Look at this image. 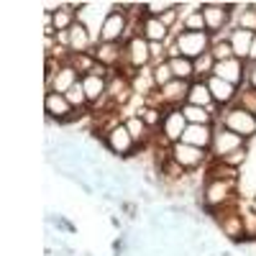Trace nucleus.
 <instances>
[{"mask_svg": "<svg viewBox=\"0 0 256 256\" xmlns=\"http://www.w3.org/2000/svg\"><path fill=\"white\" fill-rule=\"evenodd\" d=\"M212 46V36L208 31H182L174 44L169 46V59L172 56H187V59H200L202 54H208Z\"/></svg>", "mask_w": 256, "mask_h": 256, "instance_id": "nucleus-2", "label": "nucleus"}, {"mask_svg": "<svg viewBox=\"0 0 256 256\" xmlns=\"http://www.w3.org/2000/svg\"><path fill=\"white\" fill-rule=\"evenodd\" d=\"M202 18H205V28L210 36L223 34L228 28V24L233 20V8L230 3H202L200 8Z\"/></svg>", "mask_w": 256, "mask_h": 256, "instance_id": "nucleus-9", "label": "nucleus"}, {"mask_svg": "<svg viewBox=\"0 0 256 256\" xmlns=\"http://www.w3.org/2000/svg\"><path fill=\"white\" fill-rule=\"evenodd\" d=\"M136 116H138L148 128H152V131H154V128H159L162 120H164V110H162V108H154V105H146V108H141Z\"/></svg>", "mask_w": 256, "mask_h": 256, "instance_id": "nucleus-30", "label": "nucleus"}, {"mask_svg": "<svg viewBox=\"0 0 256 256\" xmlns=\"http://www.w3.org/2000/svg\"><path fill=\"white\" fill-rule=\"evenodd\" d=\"M44 113H46L49 120L70 123V120H74L82 110H74L64 95H59V92H46V98H44Z\"/></svg>", "mask_w": 256, "mask_h": 256, "instance_id": "nucleus-10", "label": "nucleus"}, {"mask_svg": "<svg viewBox=\"0 0 256 256\" xmlns=\"http://www.w3.org/2000/svg\"><path fill=\"white\" fill-rule=\"evenodd\" d=\"M141 36L146 41H159V44H166L169 36H172V31H169L164 24H162V18H152V16H144L141 18Z\"/></svg>", "mask_w": 256, "mask_h": 256, "instance_id": "nucleus-20", "label": "nucleus"}, {"mask_svg": "<svg viewBox=\"0 0 256 256\" xmlns=\"http://www.w3.org/2000/svg\"><path fill=\"white\" fill-rule=\"evenodd\" d=\"M233 8V16H236V26L233 28H244V31H251L256 34V8L251 3H230Z\"/></svg>", "mask_w": 256, "mask_h": 256, "instance_id": "nucleus-23", "label": "nucleus"}, {"mask_svg": "<svg viewBox=\"0 0 256 256\" xmlns=\"http://www.w3.org/2000/svg\"><path fill=\"white\" fill-rule=\"evenodd\" d=\"M248 208H251V210L256 212V198H251V200H248Z\"/></svg>", "mask_w": 256, "mask_h": 256, "instance_id": "nucleus-38", "label": "nucleus"}, {"mask_svg": "<svg viewBox=\"0 0 256 256\" xmlns=\"http://www.w3.org/2000/svg\"><path fill=\"white\" fill-rule=\"evenodd\" d=\"M248 141L241 138L238 134L228 131L220 123H216V134H212V146H210V159H226L228 154L238 152V148H246Z\"/></svg>", "mask_w": 256, "mask_h": 256, "instance_id": "nucleus-8", "label": "nucleus"}, {"mask_svg": "<svg viewBox=\"0 0 256 256\" xmlns=\"http://www.w3.org/2000/svg\"><path fill=\"white\" fill-rule=\"evenodd\" d=\"M246 84L256 90V62L254 64H246Z\"/></svg>", "mask_w": 256, "mask_h": 256, "instance_id": "nucleus-36", "label": "nucleus"}, {"mask_svg": "<svg viewBox=\"0 0 256 256\" xmlns=\"http://www.w3.org/2000/svg\"><path fill=\"white\" fill-rule=\"evenodd\" d=\"M241 218H244V236L256 241V212L251 208H241Z\"/></svg>", "mask_w": 256, "mask_h": 256, "instance_id": "nucleus-33", "label": "nucleus"}, {"mask_svg": "<svg viewBox=\"0 0 256 256\" xmlns=\"http://www.w3.org/2000/svg\"><path fill=\"white\" fill-rule=\"evenodd\" d=\"M233 105H238V108L248 110L251 116H256V90L248 88V84H244V88H238V98Z\"/></svg>", "mask_w": 256, "mask_h": 256, "instance_id": "nucleus-29", "label": "nucleus"}, {"mask_svg": "<svg viewBox=\"0 0 256 256\" xmlns=\"http://www.w3.org/2000/svg\"><path fill=\"white\" fill-rule=\"evenodd\" d=\"M92 56L98 64L108 67L116 72V67H123L126 62V54H123V44H105V41H98L95 49H92Z\"/></svg>", "mask_w": 256, "mask_h": 256, "instance_id": "nucleus-16", "label": "nucleus"}, {"mask_svg": "<svg viewBox=\"0 0 256 256\" xmlns=\"http://www.w3.org/2000/svg\"><path fill=\"white\" fill-rule=\"evenodd\" d=\"M105 146H108V152L116 154V156H131L136 152V141L128 134L126 123H118L116 128H110V131L105 134Z\"/></svg>", "mask_w": 256, "mask_h": 256, "instance_id": "nucleus-11", "label": "nucleus"}, {"mask_svg": "<svg viewBox=\"0 0 256 256\" xmlns=\"http://www.w3.org/2000/svg\"><path fill=\"white\" fill-rule=\"evenodd\" d=\"M180 26H182V31H208V28H205V18H202V13H200V10L190 13Z\"/></svg>", "mask_w": 256, "mask_h": 256, "instance_id": "nucleus-34", "label": "nucleus"}, {"mask_svg": "<svg viewBox=\"0 0 256 256\" xmlns=\"http://www.w3.org/2000/svg\"><path fill=\"white\" fill-rule=\"evenodd\" d=\"M212 77L218 80H226L230 84H236V88H244L246 84V62L241 59H228V62H216V67H212Z\"/></svg>", "mask_w": 256, "mask_h": 256, "instance_id": "nucleus-12", "label": "nucleus"}, {"mask_svg": "<svg viewBox=\"0 0 256 256\" xmlns=\"http://www.w3.org/2000/svg\"><path fill=\"white\" fill-rule=\"evenodd\" d=\"M256 62V36H254V44H251V54H248V64Z\"/></svg>", "mask_w": 256, "mask_h": 256, "instance_id": "nucleus-37", "label": "nucleus"}, {"mask_svg": "<svg viewBox=\"0 0 256 256\" xmlns=\"http://www.w3.org/2000/svg\"><path fill=\"white\" fill-rule=\"evenodd\" d=\"M208 180H241V169H233L230 164L220 159H210L208 162Z\"/></svg>", "mask_w": 256, "mask_h": 256, "instance_id": "nucleus-24", "label": "nucleus"}, {"mask_svg": "<svg viewBox=\"0 0 256 256\" xmlns=\"http://www.w3.org/2000/svg\"><path fill=\"white\" fill-rule=\"evenodd\" d=\"M220 162L230 164L233 169H241V166L248 162V146H246V148H238V152H233V154H228V156H226V159H220Z\"/></svg>", "mask_w": 256, "mask_h": 256, "instance_id": "nucleus-35", "label": "nucleus"}, {"mask_svg": "<svg viewBox=\"0 0 256 256\" xmlns=\"http://www.w3.org/2000/svg\"><path fill=\"white\" fill-rule=\"evenodd\" d=\"M228 36H230V34H228ZM228 36H223V34H216V36H212L210 54H212V59H216V62H228V59H233V49H230Z\"/></svg>", "mask_w": 256, "mask_h": 256, "instance_id": "nucleus-27", "label": "nucleus"}, {"mask_svg": "<svg viewBox=\"0 0 256 256\" xmlns=\"http://www.w3.org/2000/svg\"><path fill=\"white\" fill-rule=\"evenodd\" d=\"M113 10L116 3H77V20L92 34L95 41H100V28Z\"/></svg>", "mask_w": 256, "mask_h": 256, "instance_id": "nucleus-5", "label": "nucleus"}, {"mask_svg": "<svg viewBox=\"0 0 256 256\" xmlns=\"http://www.w3.org/2000/svg\"><path fill=\"white\" fill-rule=\"evenodd\" d=\"M152 80H154V84H156V90H162V88H166L169 82L174 80V74H172V67H169V62H159V64H152Z\"/></svg>", "mask_w": 256, "mask_h": 256, "instance_id": "nucleus-28", "label": "nucleus"}, {"mask_svg": "<svg viewBox=\"0 0 256 256\" xmlns=\"http://www.w3.org/2000/svg\"><path fill=\"white\" fill-rule=\"evenodd\" d=\"M128 38H131V18H128V10H123V6L116 3V10L105 18L100 28V41H105V44H126Z\"/></svg>", "mask_w": 256, "mask_h": 256, "instance_id": "nucleus-4", "label": "nucleus"}, {"mask_svg": "<svg viewBox=\"0 0 256 256\" xmlns=\"http://www.w3.org/2000/svg\"><path fill=\"white\" fill-rule=\"evenodd\" d=\"M169 67H172L174 80H184V82H195V62L187 56H172L166 59Z\"/></svg>", "mask_w": 256, "mask_h": 256, "instance_id": "nucleus-25", "label": "nucleus"}, {"mask_svg": "<svg viewBox=\"0 0 256 256\" xmlns=\"http://www.w3.org/2000/svg\"><path fill=\"white\" fill-rule=\"evenodd\" d=\"M123 123H126V128H128V134H131V138L136 141V146L148 144V138H152V128H148L138 116H128Z\"/></svg>", "mask_w": 256, "mask_h": 256, "instance_id": "nucleus-26", "label": "nucleus"}, {"mask_svg": "<svg viewBox=\"0 0 256 256\" xmlns=\"http://www.w3.org/2000/svg\"><path fill=\"white\" fill-rule=\"evenodd\" d=\"M254 36L251 31H244V28H233L228 41H230V49H233V56L241 59L248 64V54H251V44H254Z\"/></svg>", "mask_w": 256, "mask_h": 256, "instance_id": "nucleus-21", "label": "nucleus"}, {"mask_svg": "<svg viewBox=\"0 0 256 256\" xmlns=\"http://www.w3.org/2000/svg\"><path fill=\"white\" fill-rule=\"evenodd\" d=\"M82 88L84 95H88L90 105H100L108 95V77H100V74H84L82 77Z\"/></svg>", "mask_w": 256, "mask_h": 256, "instance_id": "nucleus-19", "label": "nucleus"}, {"mask_svg": "<svg viewBox=\"0 0 256 256\" xmlns=\"http://www.w3.org/2000/svg\"><path fill=\"white\" fill-rule=\"evenodd\" d=\"M212 134H216V126H187V131L182 136L184 144L198 146L202 152H210L212 146Z\"/></svg>", "mask_w": 256, "mask_h": 256, "instance_id": "nucleus-18", "label": "nucleus"}, {"mask_svg": "<svg viewBox=\"0 0 256 256\" xmlns=\"http://www.w3.org/2000/svg\"><path fill=\"white\" fill-rule=\"evenodd\" d=\"M169 156H172L184 172H195V169H200L202 164L210 162V152H202V148L190 146L184 141H177V144L169 146Z\"/></svg>", "mask_w": 256, "mask_h": 256, "instance_id": "nucleus-7", "label": "nucleus"}, {"mask_svg": "<svg viewBox=\"0 0 256 256\" xmlns=\"http://www.w3.org/2000/svg\"><path fill=\"white\" fill-rule=\"evenodd\" d=\"M254 198H256V192H254Z\"/></svg>", "mask_w": 256, "mask_h": 256, "instance_id": "nucleus-39", "label": "nucleus"}, {"mask_svg": "<svg viewBox=\"0 0 256 256\" xmlns=\"http://www.w3.org/2000/svg\"><path fill=\"white\" fill-rule=\"evenodd\" d=\"M172 8H177V3H172V0H152V3H144V13L152 16V18H162Z\"/></svg>", "mask_w": 256, "mask_h": 256, "instance_id": "nucleus-31", "label": "nucleus"}, {"mask_svg": "<svg viewBox=\"0 0 256 256\" xmlns=\"http://www.w3.org/2000/svg\"><path fill=\"white\" fill-rule=\"evenodd\" d=\"M180 110H182V116L187 118L190 126H216V123H218V118L212 116V110L200 108V105H190V102H184Z\"/></svg>", "mask_w": 256, "mask_h": 256, "instance_id": "nucleus-22", "label": "nucleus"}, {"mask_svg": "<svg viewBox=\"0 0 256 256\" xmlns=\"http://www.w3.org/2000/svg\"><path fill=\"white\" fill-rule=\"evenodd\" d=\"M187 102L190 105H200V108H208V110H212V116H220L218 110V105L212 102V95H210V90H208V82L205 80H195L190 84V95H187Z\"/></svg>", "mask_w": 256, "mask_h": 256, "instance_id": "nucleus-17", "label": "nucleus"}, {"mask_svg": "<svg viewBox=\"0 0 256 256\" xmlns=\"http://www.w3.org/2000/svg\"><path fill=\"white\" fill-rule=\"evenodd\" d=\"M212 67H216V59L212 54H202L200 59H195V80H208L212 74Z\"/></svg>", "mask_w": 256, "mask_h": 256, "instance_id": "nucleus-32", "label": "nucleus"}, {"mask_svg": "<svg viewBox=\"0 0 256 256\" xmlns=\"http://www.w3.org/2000/svg\"><path fill=\"white\" fill-rule=\"evenodd\" d=\"M82 80V74L72 67V64H62L59 67V72L52 77V80H46V92H59V95H67L74 84Z\"/></svg>", "mask_w": 256, "mask_h": 256, "instance_id": "nucleus-15", "label": "nucleus"}, {"mask_svg": "<svg viewBox=\"0 0 256 256\" xmlns=\"http://www.w3.org/2000/svg\"><path fill=\"white\" fill-rule=\"evenodd\" d=\"M187 126H190V123H187V118L182 116L180 108L166 110V113H164V120H162V136H164V141H166L169 146L177 144V141H182Z\"/></svg>", "mask_w": 256, "mask_h": 256, "instance_id": "nucleus-13", "label": "nucleus"}, {"mask_svg": "<svg viewBox=\"0 0 256 256\" xmlns=\"http://www.w3.org/2000/svg\"><path fill=\"white\" fill-rule=\"evenodd\" d=\"M205 82H208V90L212 95V102H216L220 110L223 108H230V105L236 102V98H238V88H236V84H230L226 80H218V77H212V74Z\"/></svg>", "mask_w": 256, "mask_h": 256, "instance_id": "nucleus-14", "label": "nucleus"}, {"mask_svg": "<svg viewBox=\"0 0 256 256\" xmlns=\"http://www.w3.org/2000/svg\"><path fill=\"white\" fill-rule=\"evenodd\" d=\"M238 202V180H208L202 187V205L208 212Z\"/></svg>", "mask_w": 256, "mask_h": 256, "instance_id": "nucleus-1", "label": "nucleus"}, {"mask_svg": "<svg viewBox=\"0 0 256 256\" xmlns=\"http://www.w3.org/2000/svg\"><path fill=\"white\" fill-rule=\"evenodd\" d=\"M123 54H126V62H123V70H134V72H144L152 67V52H148V41L141 36V34H134L131 38L123 44Z\"/></svg>", "mask_w": 256, "mask_h": 256, "instance_id": "nucleus-6", "label": "nucleus"}, {"mask_svg": "<svg viewBox=\"0 0 256 256\" xmlns=\"http://www.w3.org/2000/svg\"><path fill=\"white\" fill-rule=\"evenodd\" d=\"M218 123L228 131L238 134L241 138L251 141L256 138V116H251L248 110L238 108V105H230V108H223L220 116H218Z\"/></svg>", "mask_w": 256, "mask_h": 256, "instance_id": "nucleus-3", "label": "nucleus"}]
</instances>
